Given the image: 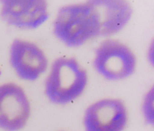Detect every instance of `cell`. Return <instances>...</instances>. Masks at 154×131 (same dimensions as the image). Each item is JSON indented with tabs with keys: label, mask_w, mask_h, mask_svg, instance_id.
<instances>
[{
	"label": "cell",
	"mask_w": 154,
	"mask_h": 131,
	"mask_svg": "<svg viewBox=\"0 0 154 131\" xmlns=\"http://www.w3.org/2000/svg\"><path fill=\"white\" fill-rule=\"evenodd\" d=\"M100 20L92 1L60 8L53 22L54 35L66 46L79 48L100 37Z\"/></svg>",
	"instance_id": "cell-1"
},
{
	"label": "cell",
	"mask_w": 154,
	"mask_h": 131,
	"mask_svg": "<svg viewBox=\"0 0 154 131\" xmlns=\"http://www.w3.org/2000/svg\"><path fill=\"white\" fill-rule=\"evenodd\" d=\"M88 82V72L75 58L61 57L51 64L44 92L54 104L66 105L78 99Z\"/></svg>",
	"instance_id": "cell-2"
},
{
	"label": "cell",
	"mask_w": 154,
	"mask_h": 131,
	"mask_svg": "<svg viewBox=\"0 0 154 131\" xmlns=\"http://www.w3.org/2000/svg\"><path fill=\"white\" fill-rule=\"evenodd\" d=\"M136 57L125 43L106 39L100 43L95 52L93 66L104 78L118 81L128 78L136 69Z\"/></svg>",
	"instance_id": "cell-3"
},
{
	"label": "cell",
	"mask_w": 154,
	"mask_h": 131,
	"mask_svg": "<svg viewBox=\"0 0 154 131\" xmlns=\"http://www.w3.org/2000/svg\"><path fill=\"white\" fill-rule=\"evenodd\" d=\"M128 122V112L120 99L106 98L89 105L85 111V131H124Z\"/></svg>",
	"instance_id": "cell-4"
},
{
	"label": "cell",
	"mask_w": 154,
	"mask_h": 131,
	"mask_svg": "<svg viewBox=\"0 0 154 131\" xmlns=\"http://www.w3.org/2000/svg\"><path fill=\"white\" fill-rule=\"evenodd\" d=\"M30 115L31 104L24 90L14 83L0 85V130H20Z\"/></svg>",
	"instance_id": "cell-5"
},
{
	"label": "cell",
	"mask_w": 154,
	"mask_h": 131,
	"mask_svg": "<svg viewBox=\"0 0 154 131\" xmlns=\"http://www.w3.org/2000/svg\"><path fill=\"white\" fill-rule=\"evenodd\" d=\"M9 61L15 74L25 81L37 80L48 67V58L41 48L21 39H15L11 43Z\"/></svg>",
	"instance_id": "cell-6"
},
{
	"label": "cell",
	"mask_w": 154,
	"mask_h": 131,
	"mask_svg": "<svg viewBox=\"0 0 154 131\" xmlns=\"http://www.w3.org/2000/svg\"><path fill=\"white\" fill-rule=\"evenodd\" d=\"M0 16L7 24L21 29H36L49 18L44 0H3Z\"/></svg>",
	"instance_id": "cell-7"
},
{
	"label": "cell",
	"mask_w": 154,
	"mask_h": 131,
	"mask_svg": "<svg viewBox=\"0 0 154 131\" xmlns=\"http://www.w3.org/2000/svg\"><path fill=\"white\" fill-rule=\"evenodd\" d=\"M100 20V37H109L121 31L133 15V8L122 0H91Z\"/></svg>",
	"instance_id": "cell-8"
},
{
	"label": "cell",
	"mask_w": 154,
	"mask_h": 131,
	"mask_svg": "<svg viewBox=\"0 0 154 131\" xmlns=\"http://www.w3.org/2000/svg\"><path fill=\"white\" fill-rule=\"evenodd\" d=\"M142 112L146 122L153 125V88H151L146 93L142 103Z\"/></svg>",
	"instance_id": "cell-9"
}]
</instances>
